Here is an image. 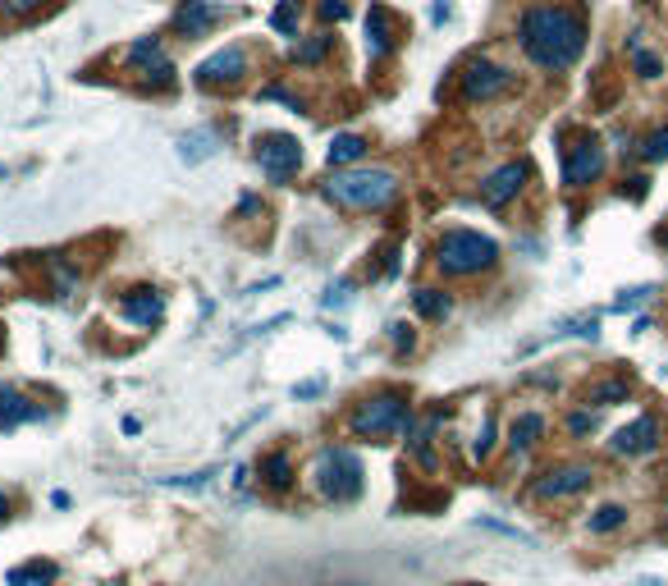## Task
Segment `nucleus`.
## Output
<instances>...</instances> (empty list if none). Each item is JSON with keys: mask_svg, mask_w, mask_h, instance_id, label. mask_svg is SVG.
Returning a JSON list of instances; mask_svg holds the SVG:
<instances>
[{"mask_svg": "<svg viewBox=\"0 0 668 586\" xmlns=\"http://www.w3.org/2000/svg\"><path fill=\"white\" fill-rule=\"evenodd\" d=\"M5 582H10V586H46V582H55V564L33 559V564H23V568H10Z\"/></svg>", "mask_w": 668, "mask_h": 586, "instance_id": "20", "label": "nucleus"}, {"mask_svg": "<svg viewBox=\"0 0 668 586\" xmlns=\"http://www.w3.org/2000/svg\"><path fill=\"white\" fill-rule=\"evenodd\" d=\"M119 312L129 316L133 326H156V321L165 316V298L156 289H133V293H124Z\"/></svg>", "mask_w": 668, "mask_h": 586, "instance_id": "14", "label": "nucleus"}, {"mask_svg": "<svg viewBox=\"0 0 668 586\" xmlns=\"http://www.w3.org/2000/svg\"><path fill=\"white\" fill-rule=\"evenodd\" d=\"M545 435V417L540 413H522L518 422H513V431H508V445L513 449H531Z\"/></svg>", "mask_w": 668, "mask_h": 586, "instance_id": "19", "label": "nucleus"}, {"mask_svg": "<svg viewBox=\"0 0 668 586\" xmlns=\"http://www.w3.org/2000/svg\"><path fill=\"white\" fill-rule=\"evenodd\" d=\"M604 170V142L595 133H582V138H572L563 147V184L568 188H586L595 184Z\"/></svg>", "mask_w": 668, "mask_h": 586, "instance_id": "6", "label": "nucleus"}, {"mask_svg": "<svg viewBox=\"0 0 668 586\" xmlns=\"http://www.w3.org/2000/svg\"><path fill=\"white\" fill-rule=\"evenodd\" d=\"M490 435H495V422H490V417H481V431H476V440H472V454L476 458L490 454Z\"/></svg>", "mask_w": 668, "mask_h": 586, "instance_id": "30", "label": "nucleus"}, {"mask_svg": "<svg viewBox=\"0 0 668 586\" xmlns=\"http://www.w3.org/2000/svg\"><path fill=\"white\" fill-rule=\"evenodd\" d=\"M316 486H321L325 500H353L362 490V463H357L353 449H325L321 463H316Z\"/></svg>", "mask_w": 668, "mask_h": 586, "instance_id": "4", "label": "nucleus"}, {"mask_svg": "<svg viewBox=\"0 0 668 586\" xmlns=\"http://www.w3.org/2000/svg\"><path fill=\"white\" fill-rule=\"evenodd\" d=\"M0 518H10V500H5V490H0Z\"/></svg>", "mask_w": 668, "mask_h": 586, "instance_id": "36", "label": "nucleus"}, {"mask_svg": "<svg viewBox=\"0 0 668 586\" xmlns=\"http://www.w3.org/2000/svg\"><path fill=\"white\" fill-rule=\"evenodd\" d=\"M627 394H632V380H627V376H609V380H600V385H591V390H586V403H600V408H609V403H627Z\"/></svg>", "mask_w": 668, "mask_h": 586, "instance_id": "18", "label": "nucleus"}, {"mask_svg": "<svg viewBox=\"0 0 668 586\" xmlns=\"http://www.w3.org/2000/svg\"><path fill=\"white\" fill-rule=\"evenodd\" d=\"M270 28H275V33H298V5H293V0H284L280 10L270 14Z\"/></svg>", "mask_w": 668, "mask_h": 586, "instance_id": "27", "label": "nucleus"}, {"mask_svg": "<svg viewBox=\"0 0 668 586\" xmlns=\"http://www.w3.org/2000/svg\"><path fill=\"white\" fill-rule=\"evenodd\" d=\"M659 445V422L655 417H636L632 426L614 435V454H650Z\"/></svg>", "mask_w": 668, "mask_h": 586, "instance_id": "12", "label": "nucleus"}, {"mask_svg": "<svg viewBox=\"0 0 668 586\" xmlns=\"http://www.w3.org/2000/svg\"><path fill=\"white\" fill-rule=\"evenodd\" d=\"M646 293H650V289H632V293H623V298H618V312H627V307H636V303H646Z\"/></svg>", "mask_w": 668, "mask_h": 586, "instance_id": "33", "label": "nucleus"}, {"mask_svg": "<svg viewBox=\"0 0 668 586\" xmlns=\"http://www.w3.org/2000/svg\"><path fill=\"white\" fill-rule=\"evenodd\" d=\"M321 19H325V23L348 19V0H321Z\"/></svg>", "mask_w": 668, "mask_h": 586, "instance_id": "31", "label": "nucleus"}, {"mask_svg": "<svg viewBox=\"0 0 668 586\" xmlns=\"http://www.w3.org/2000/svg\"><path fill=\"white\" fill-rule=\"evenodd\" d=\"M632 65H636V74H641V78H659V74H664V65H659L650 51H641L636 42H632Z\"/></svg>", "mask_w": 668, "mask_h": 586, "instance_id": "29", "label": "nucleus"}, {"mask_svg": "<svg viewBox=\"0 0 668 586\" xmlns=\"http://www.w3.org/2000/svg\"><path fill=\"white\" fill-rule=\"evenodd\" d=\"M399 193V174L380 170V165H357V170H334L330 184H325V197H334L339 207L348 211H380L394 202Z\"/></svg>", "mask_w": 668, "mask_h": 586, "instance_id": "2", "label": "nucleus"}, {"mask_svg": "<svg viewBox=\"0 0 668 586\" xmlns=\"http://www.w3.org/2000/svg\"><path fill=\"white\" fill-rule=\"evenodd\" d=\"M220 23V5H211V0H184L179 10H174V28L188 37H202L206 28H216Z\"/></svg>", "mask_w": 668, "mask_h": 586, "instance_id": "13", "label": "nucleus"}, {"mask_svg": "<svg viewBox=\"0 0 668 586\" xmlns=\"http://www.w3.org/2000/svg\"><path fill=\"white\" fill-rule=\"evenodd\" d=\"M568 431H572V435L595 431V413H572V417H568Z\"/></svg>", "mask_w": 668, "mask_h": 586, "instance_id": "32", "label": "nucleus"}, {"mask_svg": "<svg viewBox=\"0 0 668 586\" xmlns=\"http://www.w3.org/2000/svg\"><path fill=\"white\" fill-rule=\"evenodd\" d=\"M522 184H527V165L508 161V165H499V170L481 184V202H485V207H508V202L522 193Z\"/></svg>", "mask_w": 668, "mask_h": 586, "instance_id": "11", "label": "nucleus"}, {"mask_svg": "<svg viewBox=\"0 0 668 586\" xmlns=\"http://www.w3.org/2000/svg\"><path fill=\"white\" fill-rule=\"evenodd\" d=\"M330 42H334V37H307V42H298V46H293V60H298V65H321V60H325V51H330Z\"/></svg>", "mask_w": 668, "mask_h": 586, "instance_id": "25", "label": "nucleus"}, {"mask_svg": "<svg viewBox=\"0 0 668 586\" xmlns=\"http://www.w3.org/2000/svg\"><path fill=\"white\" fill-rule=\"evenodd\" d=\"M394 344H399V348L408 344V348H412V330H408V326H394Z\"/></svg>", "mask_w": 668, "mask_h": 586, "instance_id": "35", "label": "nucleus"}, {"mask_svg": "<svg viewBox=\"0 0 668 586\" xmlns=\"http://www.w3.org/2000/svg\"><path fill=\"white\" fill-rule=\"evenodd\" d=\"M408 417V399L403 394H376V399L367 403H357V413L348 417V426H353V435H385L394 431V426Z\"/></svg>", "mask_w": 668, "mask_h": 586, "instance_id": "7", "label": "nucleus"}, {"mask_svg": "<svg viewBox=\"0 0 668 586\" xmlns=\"http://www.w3.org/2000/svg\"><path fill=\"white\" fill-rule=\"evenodd\" d=\"M261 477H266L275 490L293 486V463H289V454H270V458H261Z\"/></svg>", "mask_w": 668, "mask_h": 586, "instance_id": "23", "label": "nucleus"}, {"mask_svg": "<svg viewBox=\"0 0 668 586\" xmlns=\"http://www.w3.org/2000/svg\"><path fill=\"white\" fill-rule=\"evenodd\" d=\"M243 74H248V55H243V46H225V51H216L211 60H202L193 78L202 87H220V83H238Z\"/></svg>", "mask_w": 668, "mask_h": 586, "instance_id": "10", "label": "nucleus"}, {"mask_svg": "<svg viewBox=\"0 0 668 586\" xmlns=\"http://www.w3.org/2000/svg\"><path fill=\"white\" fill-rule=\"evenodd\" d=\"M495 257H499L495 239H485L476 229H449L440 248H435V261H440L444 275H476L485 266H495Z\"/></svg>", "mask_w": 668, "mask_h": 586, "instance_id": "3", "label": "nucleus"}, {"mask_svg": "<svg viewBox=\"0 0 668 586\" xmlns=\"http://www.w3.org/2000/svg\"><path fill=\"white\" fill-rule=\"evenodd\" d=\"M129 65H142L151 78L161 87H170L174 83V69H170V60L161 55V42L156 37H142V42H133V51H129Z\"/></svg>", "mask_w": 668, "mask_h": 586, "instance_id": "16", "label": "nucleus"}, {"mask_svg": "<svg viewBox=\"0 0 668 586\" xmlns=\"http://www.w3.org/2000/svg\"><path fill=\"white\" fill-rule=\"evenodd\" d=\"M664 156H668V129H655L641 142V161H664Z\"/></svg>", "mask_w": 668, "mask_h": 586, "instance_id": "28", "label": "nucleus"}, {"mask_svg": "<svg viewBox=\"0 0 668 586\" xmlns=\"http://www.w3.org/2000/svg\"><path fill=\"white\" fill-rule=\"evenodd\" d=\"M412 303H417V312L421 316H431V321H444L449 316V293H440V289H417L412 293Z\"/></svg>", "mask_w": 668, "mask_h": 586, "instance_id": "22", "label": "nucleus"}, {"mask_svg": "<svg viewBox=\"0 0 668 586\" xmlns=\"http://www.w3.org/2000/svg\"><path fill=\"white\" fill-rule=\"evenodd\" d=\"M5 10H10V14H28V10H37V0H5Z\"/></svg>", "mask_w": 668, "mask_h": 586, "instance_id": "34", "label": "nucleus"}, {"mask_svg": "<svg viewBox=\"0 0 668 586\" xmlns=\"http://www.w3.org/2000/svg\"><path fill=\"white\" fill-rule=\"evenodd\" d=\"M367 156V142L357 138V133H339V138L330 142V165H353Z\"/></svg>", "mask_w": 668, "mask_h": 586, "instance_id": "21", "label": "nucleus"}, {"mask_svg": "<svg viewBox=\"0 0 668 586\" xmlns=\"http://www.w3.org/2000/svg\"><path fill=\"white\" fill-rule=\"evenodd\" d=\"M257 161L270 184H289L302 165V147L293 133H261L257 138Z\"/></svg>", "mask_w": 668, "mask_h": 586, "instance_id": "5", "label": "nucleus"}, {"mask_svg": "<svg viewBox=\"0 0 668 586\" xmlns=\"http://www.w3.org/2000/svg\"><path fill=\"white\" fill-rule=\"evenodd\" d=\"M591 477H595V472L586 463L550 467V472L536 481V495H540V500H568V495H582V490L591 486Z\"/></svg>", "mask_w": 668, "mask_h": 586, "instance_id": "9", "label": "nucleus"}, {"mask_svg": "<svg viewBox=\"0 0 668 586\" xmlns=\"http://www.w3.org/2000/svg\"><path fill=\"white\" fill-rule=\"evenodd\" d=\"M211 152H216V138H211V133H193V138L179 142V156H184V161H206Z\"/></svg>", "mask_w": 668, "mask_h": 586, "instance_id": "26", "label": "nucleus"}, {"mask_svg": "<svg viewBox=\"0 0 668 586\" xmlns=\"http://www.w3.org/2000/svg\"><path fill=\"white\" fill-rule=\"evenodd\" d=\"M623 522H627V509H623V504H604V509H595V513H591V532H595V536L618 532Z\"/></svg>", "mask_w": 668, "mask_h": 586, "instance_id": "24", "label": "nucleus"}, {"mask_svg": "<svg viewBox=\"0 0 668 586\" xmlns=\"http://www.w3.org/2000/svg\"><path fill=\"white\" fill-rule=\"evenodd\" d=\"M394 42H399V28H394V14L385 10V5H371L367 10V51L376 55H389L394 51Z\"/></svg>", "mask_w": 668, "mask_h": 586, "instance_id": "15", "label": "nucleus"}, {"mask_svg": "<svg viewBox=\"0 0 668 586\" xmlns=\"http://www.w3.org/2000/svg\"><path fill=\"white\" fill-rule=\"evenodd\" d=\"M504 87H513V74L504 65H490V60H472L463 69V97L467 101H490L499 97Z\"/></svg>", "mask_w": 668, "mask_h": 586, "instance_id": "8", "label": "nucleus"}, {"mask_svg": "<svg viewBox=\"0 0 668 586\" xmlns=\"http://www.w3.org/2000/svg\"><path fill=\"white\" fill-rule=\"evenodd\" d=\"M33 417H42L37 403H28L19 390H10V385H0V431H10V426H19V422H33Z\"/></svg>", "mask_w": 668, "mask_h": 586, "instance_id": "17", "label": "nucleus"}, {"mask_svg": "<svg viewBox=\"0 0 668 586\" xmlns=\"http://www.w3.org/2000/svg\"><path fill=\"white\" fill-rule=\"evenodd\" d=\"M586 46V19L563 5H531L522 14V51L536 60L540 69H572Z\"/></svg>", "mask_w": 668, "mask_h": 586, "instance_id": "1", "label": "nucleus"}]
</instances>
